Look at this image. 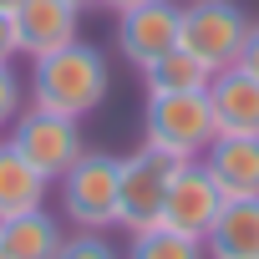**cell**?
Wrapping results in <instances>:
<instances>
[{
  "label": "cell",
  "instance_id": "8",
  "mask_svg": "<svg viewBox=\"0 0 259 259\" xmlns=\"http://www.w3.org/2000/svg\"><path fill=\"white\" fill-rule=\"evenodd\" d=\"M224 193H219V183L208 178V168L203 163H178V173H173V183H168V203H163V224L168 229H178V234H193V239H203L208 229H213V219L224 213Z\"/></svg>",
  "mask_w": 259,
  "mask_h": 259
},
{
  "label": "cell",
  "instance_id": "19",
  "mask_svg": "<svg viewBox=\"0 0 259 259\" xmlns=\"http://www.w3.org/2000/svg\"><path fill=\"white\" fill-rule=\"evenodd\" d=\"M239 71H249L254 81H259V21H249V36H244V51H239V61H234Z\"/></svg>",
  "mask_w": 259,
  "mask_h": 259
},
{
  "label": "cell",
  "instance_id": "22",
  "mask_svg": "<svg viewBox=\"0 0 259 259\" xmlns=\"http://www.w3.org/2000/svg\"><path fill=\"white\" fill-rule=\"evenodd\" d=\"M16 6H21V0H0V11H16Z\"/></svg>",
  "mask_w": 259,
  "mask_h": 259
},
{
  "label": "cell",
  "instance_id": "2",
  "mask_svg": "<svg viewBox=\"0 0 259 259\" xmlns=\"http://www.w3.org/2000/svg\"><path fill=\"white\" fill-rule=\"evenodd\" d=\"M213 138H219V122H213L208 92H148L143 148H153L173 163H198Z\"/></svg>",
  "mask_w": 259,
  "mask_h": 259
},
{
  "label": "cell",
  "instance_id": "7",
  "mask_svg": "<svg viewBox=\"0 0 259 259\" xmlns=\"http://www.w3.org/2000/svg\"><path fill=\"white\" fill-rule=\"evenodd\" d=\"M178 16H183V6H173V0H138V6L117 11V51H122V61H133L143 71L158 56H168L178 46Z\"/></svg>",
  "mask_w": 259,
  "mask_h": 259
},
{
  "label": "cell",
  "instance_id": "14",
  "mask_svg": "<svg viewBox=\"0 0 259 259\" xmlns=\"http://www.w3.org/2000/svg\"><path fill=\"white\" fill-rule=\"evenodd\" d=\"M46 188H51V178H41L11 148V138H6V143H0V219L26 213V208H41L46 203Z\"/></svg>",
  "mask_w": 259,
  "mask_h": 259
},
{
  "label": "cell",
  "instance_id": "13",
  "mask_svg": "<svg viewBox=\"0 0 259 259\" xmlns=\"http://www.w3.org/2000/svg\"><path fill=\"white\" fill-rule=\"evenodd\" d=\"M208 259H259V198H229L203 234Z\"/></svg>",
  "mask_w": 259,
  "mask_h": 259
},
{
  "label": "cell",
  "instance_id": "24",
  "mask_svg": "<svg viewBox=\"0 0 259 259\" xmlns=\"http://www.w3.org/2000/svg\"><path fill=\"white\" fill-rule=\"evenodd\" d=\"M0 259H11V254H6V244H0Z\"/></svg>",
  "mask_w": 259,
  "mask_h": 259
},
{
  "label": "cell",
  "instance_id": "21",
  "mask_svg": "<svg viewBox=\"0 0 259 259\" xmlns=\"http://www.w3.org/2000/svg\"><path fill=\"white\" fill-rule=\"evenodd\" d=\"M92 6H102V11H127V6H138V0H92Z\"/></svg>",
  "mask_w": 259,
  "mask_h": 259
},
{
  "label": "cell",
  "instance_id": "5",
  "mask_svg": "<svg viewBox=\"0 0 259 259\" xmlns=\"http://www.w3.org/2000/svg\"><path fill=\"white\" fill-rule=\"evenodd\" d=\"M11 148L41 173V178H61L81 153V122L76 117H61V112H41V107H26L16 122H11Z\"/></svg>",
  "mask_w": 259,
  "mask_h": 259
},
{
  "label": "cell",
  "instance_id": "20",
  "mask_svg": "<svg viewBox=\"0 0 259 259\" xmlns=\"http://www.w3.org/2000/svg\"><path fill=\"white\" fill-rule=\"evenodd\" d=\"M21 56V41H16V21L11 11H0V61H16Z\"/></svg>",
  "mask_w": 259,
  "mask_h": 259
},
{
  "label": "cell",
  "instance_id": "3",
  "mask_svg": "<svg viewBox=\"0 0 259 259\" xmlns=\"http://www.w3.org/2000/svg\"><path fill=\"white\" fill-rule=\"evenodd\" d=\"M249 36V16L239 0H188L178 16V46L193 51L208 71H224L239 61Z\"/></svg>",
  "mask_w": 259,
  "mask_h": 259
},
{
  "label": "cell",
  "instance_id": "15",
  "mask_svg": "<svg viewBox=\"0 0 259 259\" xmlns=\"http://www.w3.org/2000/svg\"><path fill=\"white\" fill-rule=\"evenodd\" d=\"M143 81H148V92H208L213 71H208L193 51L173 46L168 56H158L153 66H143Z\"/></svg>",
  "mask_w": 259,
  "mask_h": 259
},
{
  "label": "cell",
  "instance_id": "10",
  "mask_svg": "<svg viewBox=\"0 0 259 259\" xmlns=\"http://www.w3.org/2000/svg\"><path fill=\"white\" fill-rule=\"evenodd\" d=\"M198 163L208 168V178L219 183L224 198H259V138L219 133Z\"/></svg>",
  "mask_w": 259,
  "mask_h": 259
},
{
  "label": "cell",
  "instance_id": "4",
  "mask_svg": "<svg viewBox=\"0 0 259 259\" xmlns=\"http://www.w3.org/2000/svg\"><path fill=\"white\" fill-rule=\"evenodd\" d=\"M173 173H178V163L153 153V148H138V153H127L117 163V224L127 234H143V229L163 224Z\"/></svg>",
  "mask_w": 259,
  "mask_h": 259
},
{
  "label": "cell",
  "instance_id": "16",
  "mask_svg": "<svg viewBox=\"0 0 259 259\" xmlns=\"http://www.w3.org/2000/svg\"><path fill=\"white\" fill-rule=\"evenodd\" d=\"M122 259H208V249L193 234H178L168 224H153V229L133 234V244L122 249Z\"/></svg>",
  "mask_w": 259,
  "mask_h": 259
},
{
  "label": "cell",
  "instance_id": "23",
  "mask_svg": "<svg viewBox=\"0 0 259 259\" xmlns=\"http://www.w3.org/2000/svg\"><path fill=\"white\" fill-rule=\"evenodd\" d=\"M71 6H81V11H87V6H92V0H71Z\"/></svg>",
  "mask_w": 259,
  "mask_h": 259
},
{
  "label": "cell",
  "instance_id": "11",
  "mask_svg": "<svg viewBox=\"0 0 259 259\" xmlns=\"http://www.w3.org/2000/svg\"><path fill=\"white\" fill-rule=\"evenodd\" d=\"M208 102H213L219 133L259 138V81H254L249 71H239V66L213 71V81H208Z\"/></svg>",
  "mask_w": 259,
  "mask_h": 259
},
{
  "label": "cell",
  "instance_id": "18",
  "mask_svg": "<svg viewBox=\"0 0 259 259\" xmlns=\"http://www.w3.org/2000/svg\"><path fill=\"white\" fill-rule=\"evenodd\" d=\"M21 112H26V81L16 61H0V127H11Z\"/></svg>",
  "mask_w": 259,
  "mask_h": 259
},
{
  "label": "cell",
  "instance_id": "1",
  "mask_svg": "<svg viewBox=\"0 0 259 259\" xmlns=\"http://www.w3.org/2000/svg\"><path fill=\"white\" fill-rule=\"evenodd\" d=\"M31 107L41 112H61V117H92L107 92H112V71L107 56L87 41H66L46 56H31Z\"/></svg>",
  "mask_w": 259,
  "mask_h": 259
},
{
  "label": "cell",
  "instance_id": "12",
  "mask_svg": "<svg viewBox=\"0 0 259 259\" xmlns=\"http://www.w3.org/2000/svg\"><path fill=\"white\" fill-rule=\"evenodd\" d=\"M0 244H6L11 259H56L61 244H66V229H61V219L41 203V208H26V213L0 219Z\"/></svg>",
  "mask_w": 259,
  "mask_h": 259
},
{
  "label": "cell",
  "instance_id": "6",
  "mask_svg": "<svg viewBox=\"0 0 259 259\" xmlns=\"http://www.w3.org/2000/svg\"><path fill=\"white\" fill-rule=\"evenodd\" d=\"M117 163L112 153H81L56 183H61V203H66V219L76 229H97L107 234L117 224Z\"/></svg>",
  "mask_w": 259,
  "mask_h": 259
},
{
  "label": "cell",
  "instance_id": "9",
  "mask_svg": "<svg viewBox=\"0 0 259 259\" xmlns=\"http://www.w3.org/2000/svg\"><path fill=\"white\" fill-rule=\"evenodd\" d=\"M11 21H16L21 56H46V51L76 41L81 6H71V0H21V6L11 11Z\"/></svg>",
  "mask_w": 259,
  "mask_h": 259
},
{
  "label": "cell",
  "instance_id": "17",
  "mask_svg": "<svg viewBox=\"0 0 259 259\" xmlns=\"http://www.w3.org/2000/svg\"><path fill=\"white\" fill-rule=\"evenodd\" d=\"M56 259H122V249L107 244V234H97V229H76V234L61 244Z\"/></svg>",
  "mask_w": 259,
  "mask_h": 259
}]
</instances>
